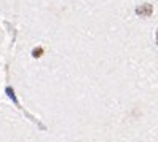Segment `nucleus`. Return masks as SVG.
Returning <instances> with one entry per match:
<instances>
[{"mask_svg":"<svg viewBox=\"0 0 158 142\" xmlns=\"http://www.w3.org/2000/svg\"><path fill=\"white\" fill-rule=\"evenodd\" d=\"M152 5L150 3H142V5H139L137 8H136V13L139 15V16H150L152 15Z\"/></svg>","mask_w":158,"mask_h":142,"instance_id":"f257e3e1","label":"nucleus"},{"mask_svg":"<svg viewBox=\"0 0 158 142\" xmlns=\"http://www.w3.org/2000/svg\"><path fill=\"white\" fill-rule=\"evenodd\" d=\"M40 53H42V50H40V48H39V50H35V51H34V56H35V58H39Z\"/></svg>","mask_w":158,"mask_h":142,"instance_id":"f03ea898","label":"nucleus"},{"mask_svg":"<svg viewBox=\"0 0 158 142\" xmlns=\"http://www.w3.org/2000/svg\"><path fill=\"white\" fill-rule=\"evenodd\" d=\"M156 45H158V31H156Z\"/></svg>","mask_w":158,"mask_h":142,"instance_id":"7ed1b4c3","label":"nucleus"}]
</instances>
